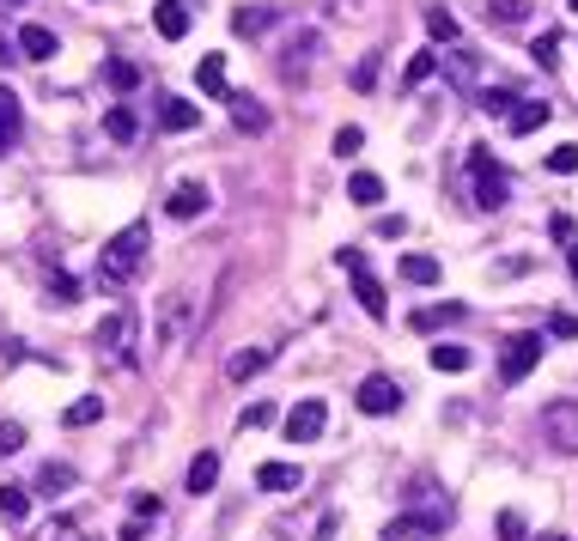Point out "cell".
<instances>
[{
  "instance_id": "cell-1",
  "label": "cell",
  "mask_w": 578,
  "mask_h": 541,
  "mask_svg": "<svg viewBox=\"0 0 578 541\" xmlns=\"http://www.w3.org/2000/svg\"><path fill=\"white\" fill-rule=\"evenodd\" d=\"M147 244H153V231H147V219H134V225H122L116 238L98 250V286H128L134 274H140V262H147Z\"/></svg>"
},
{
  "instance_id": "cell-2",
  "label": "cell",
  "mask_w": 578,
  "mask_h": 541,
  "mask_svg": "<svg viewBox=\"0 0 578 541\" xmlns=\"http://www.w3.org/2000/svg\"><path fill=\"white\" fill-rule=\"evenodd\" d=\"M469 183H475V207H487V213H499L512 201V183H505V171L493 165L487 146H469Z\"/></svg>"
},
{
  "instance_id": "cell-3",
  "label": "cell",
  "mask_w": 578,
  "mask_h": 541,
  "mask_svg": "<svg viewBox=\"0 0 578 541\" xmlns=\"http://www.w3.org/2000/svg\"><path fill=\"white\" fill-rule=\"evenodd\" d=\"M335 262L347 268V280H353L359 304H366V317H390V298H384V280H378V274L366 268V250H341Z\"/></svg>"
},
{
  "instance_id": "cell-4",
  "label": "cell",
  "mask_w": 578,
  "mask_h": 541,
  "mask_svg": "<svg viewBox=\"0 0 578 541\" xmlns=\"http://www.w3.org/2000/svg\"><path fill=\"white\" fill-rule=\"evenodd\" d=\"M542 353H548V335H536V329L512 335V341H505V359H499V377H505V383H524V377L542 365Z\"/></svg>"
},
{
  "instance_id": "cell-5",
  "label": "cell",
  "mask_w": 578,
  "mask_h": 541,
  "mask_svg": "<svg viewBox=\"0 0 578 541\" xmlns=\"http://www.w3.org/2000/svg\"><path fill=\"white\" fill-rule=\"evenodd\" d=\"M542 438L560 456H578V402H548L542 408Z\"/></svg>"
},
{
  "instance_id": "cell-6",
  "label": "cell",
  "mask_w": 578,
  "mask_h": 541,
  "mask_svg": "<svg viewBox=\"0 0 578 541\" xmlns=\"http://www.w3.org/2000/svg\"><path fill=\"white\" fill-rule=\"evenodd\" d=\"M359 414H372V420H384V414H396L402 408V383L396 377H384V371H372L366 383H359Z\"/></svg>"
},
{
  "instance_id": "cell-7",
  "label": "cell",
  "mask_w": 578,
  "mask_h": 541,
  "mask_svg": "<svg viewBox=\"0 0 578 541\" xmlns=\"http://www.w3.org/2000/svg\"><path fill=\"white\" fill-rule=\"evenodd\" d=\"M98 353H110L116 365H134V317L128 311H110L98 323Z\"/></svg>"
},
{
  "instance_id": "cell-8",
  "label": "cell",
  "mask_w": 578,
  "mask_h": 541,
  "mask_svg": "<svg viewBox=\"0 0 578 541\" xmlns=\"http://www.w3.org/2000/svg\"><path fill=\"white\" fill-rule=\"evenodd\" d=\"M451 523V505H432V511H414V517H396L384 529V541H420V535H445Z\"/></svg>"
},
{
  "instance_id": "cell-9",
  "label": "cell",
  "mask_w": 578,
  "mask_h": 541,
  "mask_svg": "<svg viewBox=\"0 0 578 541\" xmlns=\"http://www.w3.org/2000/svg\"><path fill=\"white\" fill-rule=\"evenodd\" d=\"M439 67H445V80H451L457 92H475V80H481V49H469V43H451V49L439 55Z\"/></svg>"
},
{
  "instance_id": "cell-10",
  "label": "cell",
  "mask_w": 578,
  "mask_h": 541,
  "mask_svg": "<svg viewBox=\"0 0 578 541\" xmlns=\"http://www.w3.org/2000/svg\"><path fill=\"white\" fill-rule=\"evenodd\" d=\"M323 426H329V408H323L317 396H305L293 414H286V438H293V444H311V438H323Z\"/></svg>"
},
{
  "instance_id": "cell-11",
  "label": "cell",
  "mask_w": 578,
  "mask_h": 541,
  "mask_svg": "<svg viewBox=\"0 0 578 541\" xmlns=\"http://www.w3.org/2000/svg\"><path fill=\"white\" fill-rule=\"evenodd\" d=\"M317 49H323V37H317V31H299L293 43H286V55H280V73H286V80H305L311 61H317Z\"/></svg>"
},
{
  "instance_id": "cell-12",
  "label": "cell",
  "mask_w": 578,
  "mask_h": 541,
  "mask_svg": "<svg viewBox=\"0 0 578 541\" xmlns=\"http://www.w3.org/2000/svg\"><path fill=\"white\" fill-rule=\"evenodd\" d=\"M256 487H262V493H299V487H305V469H299V462H262Z\"/></svg>"
},
{
  "instance_id": "cell-13",
  "label": "cell",
  "mask_w": 578,
  "mask_h": 541,
  "mask_svg": "<svg viewBox=\"0 0 578 541\" xmlns=\"http://www.w3.org/2000/svg\"><path fill=\"white\" fill-rule=\"evenodd\" d=\"M207 207H213L207 183H177V189H171V201H165V213H171V219H195V213H207Z\"/></svg>"
},
{
  "instance_id": "cell-14",
  "label": "cell",
  "mask_w": 578,
  "mask_h": 541,
  "mask_svg": "<svg viewBox=\"0 0 578 541\" xmlns=\"http://www.w3.org/2000/svg\"><path fill=\"white\" fill-rule=\"evenodd\" d=\"M153 25H159L165 43H183V37H189V0H159V7H153Z\"/></svg>"
},
{
  "instance_id": "cell-15",
  "label": "cell",
  "mask_w": 578,
  "mask_h": 541,
  "mask_svg": "<svg viewBox=\"0 0 578 541\" xmlns=\"http://www.w3.org/2000/svg\"><path fill=\"white\" fill-rule=\"evenodd\" d=\"M189 329V292H171L165 298V323H159V347H177Z\"/></svg>"
},
{
  "instance_id": "cell-16",
  "label": "cell",
  "mask_w": 578,
  "mask_h": 541,
  "mask_svg": "<svg viewBox=\"0 0 578 541\" xmlns=\"http://www.w3.org/2000/svg\"><path fill=\"white\" fill-rule=\"evenodd\" d=\"M19 128H25V110H19L13 86H0V159H7V146L19 140Z\"/></svg>"
},
{
  "instance_id": "cell-17",
  "label": "cell",
  "mask_w": 578,
  "mask_h": 541,
  "mask_svg": "<svg viewBox=\"0 0 578 541\" xmlns=\"http://www.w3.org/2000/svg\"><path fill=\"white\" fill-rule=\"evenodd\" d=\"M159 122H165L171 134H189V128H201V110H195L189 98H165V104H159Z\"/></svg>"
},
{
  "instance_id": "cell-18",
  "label": "cell",
  "mask_w": 578,
  "mask_h": 541,
  "mask_svg": "<svg viewBox=\"0 0 578 541\" xmlns=\"http://www.w3.org/2000/svg\"><path fill=\"white\" fill-rule=\"evenodd\" d=\"M213 487H220V456H213V450H201V456L189 462V493L201 499V493H213Z\"/></svg>"
},
{
  "instance_id": "cell-19",
  "label": "cell",
  "mask_w": 578,
  "mask_h": 541,
  "mask_svg": "<svg viewBox=\"0 0 578 541\" xmlns=\"http://www.w3.org/2000/svg\"><path fill=\"white\" fill-rule=\"evenodd\" d=\"M74 469H67V462H43V469H37V493L43 499H55V493H74Z\"/></svg>"
},
{
  "instance_id": "cell-20",
  "label": "cell",
  "mask_w": 578,
  "mask_h": 541,
  "mask_svg": "<svg viewBox=\"0 0 578 541\" xmlns=\"http://www.w3.org/2000/svg\"><path fill=\"white\" fill-rule=\"evenodd\" d=\"M548 116H554V104H512V116H505V122H512V134H536V128H548Z\"/></svg>"
},
{
  "instance_id": "cell-21",
  "label": "cell",
  "mask_w": 578,
  "mask_h": 541,
  "mask_svg": "<svg viewBox=\"0 0 578 541\" xmlns=\"http://www.w3.org/2000/svg\"><path fill=\"white\" fill-rule=\"evenodd\" d=\"M530 19V0H487V25H499V31H518Z\"/></svg>"
},
{
  "instance_id": "cell-22",
  "label": "cell",
  "mask_w": 578,
  "mask_h": 541,
  "mask_svg": "<svg viewBox=\"0 0 578 541\" xmlns=\"http://www.w3.org/2000/svg\"><path fill=\"white\" fill-rule=\"evenodd\" d=\"M268 359H274L268 347H244V353H232V359H226V377H232V383H244V377L268 371Z\"/></svg>"
},
{
  "instance_id": "cell-23",
  "label": "cell",
  "mask_w": 578,
  "mask_h": 541,
  "mask_svg": "<svg viewBox=\"0 0 578 541\" xmlns=\"http://www.w3.org/2000/svg\"><path fill=\"white\" fill-rule=\"evenodd\" d=\"M195 80H201V92H207V98H232V92H226V61H220V55H201Z\"/></svg>"
},
{
  "instance_id": "cell-24",
  "label": "cell",
  "mask_w": 578,
  "mask_h": 541,
  "mask_svg": "<svg viewBox=\"0 0 578 541\" xmlns=\"http://www.w3.org/2000/svg\"><path fill=\"white\" fill-rule=\"evenodd\" d=\"M274 19H280L274 7H238V13H232V31H238V37H262Z\"/></svg>"
},
{
  "instance_id": "cell-25",
  "label": "cell",
  "mask_w": 578,
  "mask_h": 541,
  "mask_svg": "<svg viewBox=\"0 0 578 541\" xmlns=\"http://www.w3.org/2000/svg\"><path fill=\"white\" fill-rule=\"evenodd\" d=\"M19 49H25L31 61H49V55H55V31H49V25H19Z\"/></svg>"
},
{
  "instance_id": "cell-26",
  "label": "cell",
  "mask_w": 578,
  "mask_h": 541,
  "mask_svg": "<svg viewBox=\"0 0 578 541\" xmlns=\"http://www.w3.org/2000/svg\"><path fill=\"white\" fill-rule=\"evenodd\" d=\"M226 104H232V122H238V128H250V134H262V128H268V110H262L250 92H238V98H226Z\"/></svg>"
},
{
  "instance_id": "cell-27",
  "label": "cell",
  "mask_w": 578,
  "mask_h": 541,
  "mask_svg": "<svg viewBox=\"0 0 578 541\" xmlns=\"http://www.w3.org/2000/svg\"><path fill=\"white\" fill-rule=\"evenodd\" d=\"M347 195H353L359 207H378V201H384V177H372V171H353V177H347Z\"/></svg>"
},
{
  "instance_id": "cell-28",
  "label": "cell",
  "mask_w": 578,
  "mask_h": 541,
  "mask_svg": "<svg viewBox=\"0 0 578 541\" xmlns=\"http://www.w3.org/2000/svg\"><path fill=\"white\" fill-rule=\"evenodd\" d=\"M469 359H475V353L457 347V341H439V347H432V371H451V377H457V371H469Z\"/></svg>"
},
{
  "instance_id": "cell-29",
  "label": "cell",
  "mask_w": 578,
  "mask_h": 541,
  "mask_svg": "<svg viewBox=\"0 0 578 541\" xmlns=\"http://www.w3.org/2000/svg\"><path fill=\"white\" fill-rule=\"evenodd\" d=\"M402 280L408 286H432L439 280V256H402Z\"/></svg>"
},
{
  "instance_id": "cell-30",
  "label": "cell",
  "mask_w": 578,
  "mask_h": 541,
  "mask_svg": "<svg viewBox=\"0 0 578 541\" xmlns=\"http://www.w3.org/2000/svg\"><path fill=\"white\" fill-rule=\"evenodd\" d=\"M432 73H439V55H432V49H426V55H414V61L402 67V92H414V86H426V80H432Z\"/></svg>"
},
{
  "instance_id": "cell-31",
  "label": "cell",
  "mask_w": 578,
  "mask_h": 541,
  "mask_svg": "<svg viewBox=\"0 0 578 541\" xmlns=\"http://www.w3.org/2000/svg\"><path fill=\"white\" fill-rule=\"evenodd\" d=\"M104 134H110V140H134V134H140V116H134L128 104H116V110L104 116Z\"/></svg>"
},
{
  "instance_id": "cell-32",
  "label": "cell",
  "mask_w": 578,
  "mask_h": 541,
  "mask_svg": "<svg viewBox=\"0 0 578 541\" xmlns=\"http://www.w3.org/2000/svg\"><path fill=\"white\" fill-rule=\"evenodd\" d=\"M25 511H31L25 487H0V523H25Z\"/></svg>"
},
{
  "instance_id": "cell-33",
  "label": "cell",
  "mask_w": 578,
  "mask_h": 541,
  "mask_svg": "<svg viewBox=\"0 0 578 541\" xmlns=\"http://www.w3.org/2000/svg\"><path fill=\"white\" fill-rule=\"evenodd\" d=\"M92 420H104V396H80L74 408L61 414V426H92Z\"/></svg>"
},
{
  "instance_id": "cell-34",
  "label": "cell",
  "mask_w": 578,
  "mask_h": 541,
  "mask_svg": "<svg viewBox=\"0 0 578 541\" xmlns=\"http://www.w3.org/2000/svg\"><path fill=\"white\" fill-rule=\"evenodd\" d=\"M463 304H426V311H414V329H439V323H457Z\"/></svg>"
},
{
  "instance_id": "cell-35",
  "label": "cell",
  "mask_w": 578,
  "mask_h": 541,
  "mask_svg": "<svg viewBox=\"0 0 578 541\" xmlns=\"http://www.w3.org/2000/svg\"><path fill=\"white\" fill-rule=\"evenodd\" d=\"M426 31L439 37V43H457V13H445V7H426Z\"/></svg>"
},
{
  "instance_id": "cell-36",
  "label": "cell",
  "mask_w": 578,
  "mask_h": 541,
  "mask_svg": "<svg viewBox=\"0 0 578 541\" xmlns=\"http://www.w3.org/2000/svg\"><path fill=\"white\" fill-rule=\"evenodd\" d=\"M37 541H86V535H80V523H74V517H55V523H43V529H37Z\"/></svg>"
},
{
  "instance_id": "cell-37",
  "label": "cell",
  "mask_w": 578,
  "mask_h": 541,
  "mask_svg": "<svg viewBox=\"0 0 578 541\" xmlns=\"http://www.w3.org/2000/svg\"><path fill=\"white\" fill-rule=\"evenodd\" d=\"M104 73H110V86H116V92H134V86H140V67H134V61H110Z\"/></svg>"
},
{
  "instance_id": "cell-38",
  "label": "cell",
  "mask_w": 578,
  "mask_h": 541,
  "mask_svg": "<svg viewBox=\"0 0 578 541\" xmlns=\"http://www.w3.org/2000/svg\"><path fill=\"white\" fill-rule=\"evenodd\" d=\"M80 298V280L74 274H49V304H74Z\"/></svg>"
},
{
  "instance_id": "cell-39",
  "label": "cell",
  "mask_w": 578,
  "mask_h": 541,
  "mask_svg": "<svg viewBox=\"0 0 578 541\" xmlns=\"http://www.w3.org/2000/svg\"><path fill=\"white\" fill-rule=\"evenodd\" d=\"M548 171H554V177H572V171H578V146H554V152H548Z\"/></svg>"
},
{
  "instance_id": "cell-40",
  "label": "cell",
  "mask_w": 578,
  "mask_h": 541,
  "mask_svg": "<svg viewBox=\"0 0 578 541\" xmlns=\"http://www.w3.org/2000/svg\"><path fill=\"white\" fill-rule=\"evenodd\" d=\"M13 450H25V426L19 420H0V456H13Z\"/></svg>"
},
{
  "instance_id": "cell-41",
  "label": "cell",
  "mask_w": 578,
  "mask_h": 541,
  "mask_svg": "<svg viewBox=\"0 0 578 541\" xmlns=\"http://www.w3.org/2000/svg\"><path fill=\"white\" fill-rule=\"evenodd\" d=\"M530 55H536V61H542V67H554V61H560V37H554V31H542V37H536V49H530Z\"/></svg>"
},
{
  "instance_id": "cell-42",
  "label": "cell",
  "mask_w": 578,
  "mask_h": 541,
  "mask_svg": "<svg viewBox=\"0 0 578 541\" xmlns=\"http://www.w3.org/2000/svg\"><path fill=\"white\" fill-rule=\"evenodd\" d=\"M268 420H274V408H268V402H250V408L238 414V426H244V432H256V426H268Z\"/></svg>"
},
{
  "instance_id": "cell-43",
  "label": "cell",
  "mask_w": 578,
  "mask_h": 541,
  "mask_svg": "<svg viewBox=\"0 0 578 541\" xmlns=\"http://www.w3.org/2000/svg\"><path fill=\"white\" fill-rule=\"evenodd\" d=\"M512 104H518L512 92H481V110H487V116H512Z\"/></svg>"
},
{
  "instance_id": "cell-44",
  "label": "cell",
  "mask_w": 578,
  "mask_h": 541,
  "mask_svg": "<svg viewBox=\"0 0 578 541\" xmlns=\"http://www.w3.org/2000/svg\"><path fill=\"white\" fill-rule=\"evenodd\" d=\"M353 86H359V92H372V86H378V55H366V61L353 67Z\"/></svg>"
},
{
  "instance_id": "cell-45",
  "label": "cell",
  "mask_w": 578,
  "mask_h": 541,
  "mask_svg": "<svg viewBox=\"0 0 578 541\" xmlns=\"http://www.w3.org/2000/svg\"><path fill=\"white\" fill-rule=\"evenodd\" d=\"M499 541H524V517L518 511H499Z\"/></svg>"
},
{
  "instance_id": "cell-46",
  "label": "cell",
  "mask_w": 578,
  "mask_h": 541,
  "mask_svg": "<svg viewBox=\"0 0 578 541\" xmlns=\"http://www.w3.org/2000/svg\"><path fill=\"white\" fill-rule=\"evenodd\" d=\"M359 146H366V134H359V128L347 122V128L335 134V152H341V159H347V152H359Z\"/></svg>"
},
{
  "instance_id": "cell-47",
  "label": "cell",
  "mask_w": 578,
  "mask_h": 541,
  "mask_svg": "<svg viewBox=\"0 0 578 541\" xmlns=\"http://www.w3.org/2000/svg\"><path fill=\"white\" fill-rule=\"evenodd\" d=\"M147 523H153V517H128V523L116 529V541H147Z\"/></svg>"
},
{
  "instance_id": "cell-48",
  "label": "cell",
  "mask_w": 578,
  "mask_h": 541,
  "mask_svg": "<svg viewBox=\"0 0 578 541\" xmlns=\"http://www.w3.org/2000/svg\"><path fill=\"white\" fill-rule=\"evenodd\" d=\"M548 335H560V341H578V317H566V311H560V317L548 323Z\"/></svg>"
},
{
  "instance_id": "cell-49",
  "label": "cell",
  "mask_w": 578,
  "mask_h": 541,
  "mask_svg": "<svg viewBox=\"0 0 578 541\" xmlns=\"http://www.w3.org/2000/svg\"><path fill=\"white\" fill-rule=\"evenodd\" d=\"M159 511H165V505H159L153 493H134V517H153V523H159Z\"/></svg>"
},
{
  "instance_id": "cell-50",
  "label": "cell",
  "mask_w": 578,
  "mask_h": 541,
  "mask_svg": "<svg viewBox=\"0 0 578 541\" xmlns=\"http://www.w3.org/2000/svg\"><path fill=\"white\" fill-rule=\"evenodd\" d=\"M548 231H554L560 244H572V219H566V213H554V219H548Z\"/></svg>"
},
{
  "instance_id": "cell-51",
  "label": "cell",
  "mask_w": 578,
  "mask_h": 541,
  "mask_svg": "<svg viewBox=\"0 0 578 541\" xmlns=\"http://www.w3.org/2000/svg\"><path fill=\"white\" fill-rule=\"evenodd\" d=\"M566 268H572V274H578V244H572V250H566Z\"/></svg>"
},
{
  "instance_id": "cell-52",
  "label": "cell",
  "mask_w": 578,
  "mask_h": 541,
  "mask_svg": "<svg viewBox=\"0 0 578 541\" xmlns=\"http://www.w3.org/2000/svg\"><path fill=\"white\" fill-rule=\"evenodd\" d=\"M329 13H347V0H329Z\"/></svg>"
},
{
  "instance_id": "cell-53",
  "label": "cell",
  "mask_w": 578,
  "mask_h": 541,
  "mask_svg": "<svg viewBox=\"0 0 578 541\" xmlns=\"http://www.w3.org/2000/svg\"><path fill=\"white\" fill-rule=\"evenodd\" d=\"M542 541H566V535H542Z\"/></svg>"
},
{
  "instance_id": "cell-54",
  "label": "cell",
  "mask_w": 578,
  "mask_h": 541,
  "mask_svg": "<svg viewBox=\"0 0 578 541\" xmlns=\"http://www.w3.org/2000/svg\"><path fill=\"white\" fill-rule=\"evenodd\" d=\"M572 13H578V0H572Z\"/></svg>"
}]
</instances>
